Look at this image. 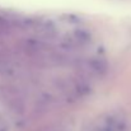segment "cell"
Returning a JSON list of instances; mask_svg holds the SVG:
<instances>
[{
	"label": "cell",
	"instance_id": "6da1fadb",
	"mask_svg": "<svg viewBox=\"0 0 131 131\" xmlns=\"http://www.w3.org/2000/svg\"><path fill=\"white\" fill-rule=\"evenodd\" d=\"M0 131H8V124L1 116H0Z\"/></svg>",
	"mask_w": 131,
	"mask_h": 131
}]
</instances>
